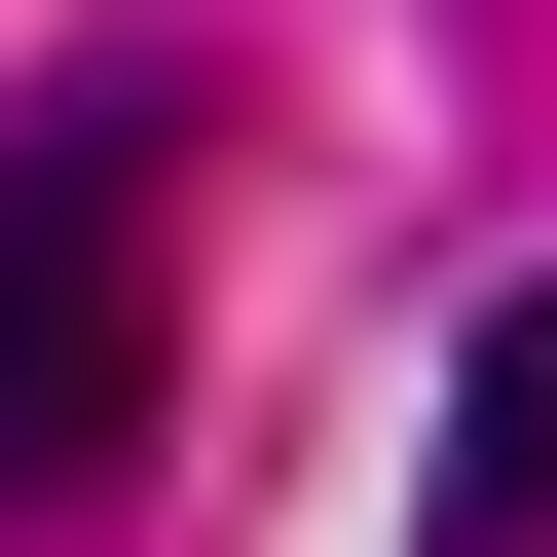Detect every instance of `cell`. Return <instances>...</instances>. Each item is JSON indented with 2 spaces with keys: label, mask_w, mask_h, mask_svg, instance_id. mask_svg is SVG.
<instances>
[{
  "label": "cell",
  "mask_w": 557,
  "mask_h": 557,
  "mask_svg": "<svg viewBox=\"0 0 557 557\" xmlns=\"http://www.w3.org/2000/svg\"><path fill=\"white\" fill-rule=\"evenodd\" d=\"M446 557H557V260H520L483 372H446Z\"/></svg>",
  "instance_id": "2"
},
{
  "label": "cell",
  "mask_w": 557,
  "mask_h": 557,
  "mask_svg": "<svg viewBox=\"0 0 557 557\" xmlns=\"http://www.w3.org/2000/svg\"><path fill=\"white\" fill-rule=\"evenodd\" d=\"M149 446V112L0 149V483H112Z\"/></svg>",
  "instance_id": "1"
}]
</instances>
